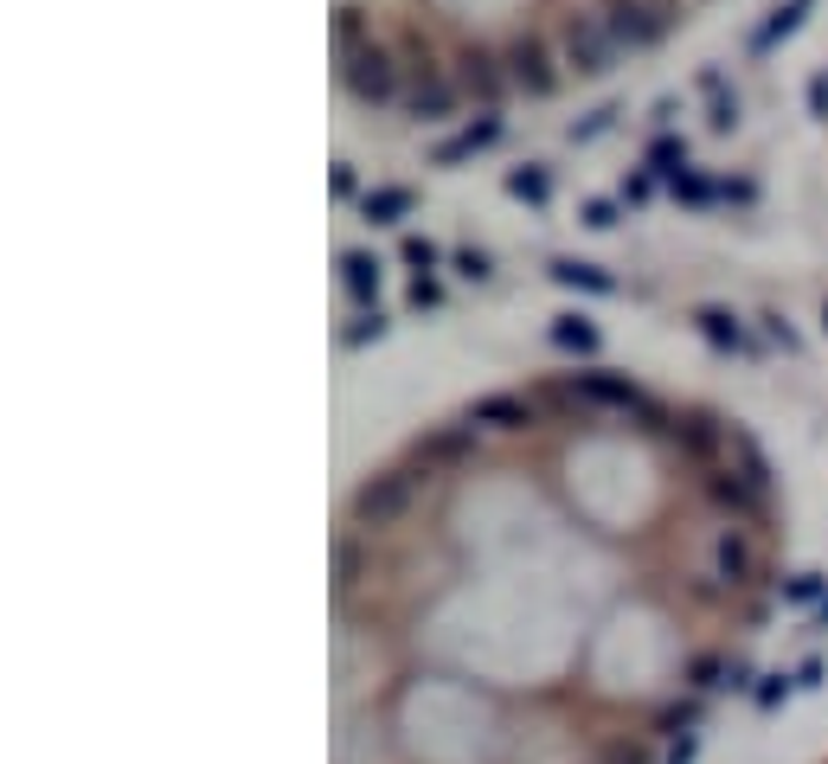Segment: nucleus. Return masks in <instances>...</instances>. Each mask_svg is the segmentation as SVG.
<instances>
[{"mask_svg": "<svg viewBox=\"0 0 828 764\" xmlns=\"http://www.w3.org/2000/svg\"><path fill=\"white\" fill-rule=\"evenodd\" d=\"M340 84H347V97L353 103H367V110H385V103H405V65H399V52L392 45H360L353 58H340Z\"/></svg>", "mask_w": 828, "mask_h": 764, "instance_id": "1", "label": "nucleus"}, {"mask_svg": "<svg viewBox=\"0 0 828 764\" xmlns=\"http://www.w3.org/2000/svg\"><path fill=\"white\" fill-rule=\"evenodd\" d=\"M675 20H680V0H603V26H610L617 45H630V52L655 45Z\"/></svg>", "mask_w": 828, "mask_h": 764, "instance_id": "2", "label": "nucleus"}, {"mask_svg": "<svg viewBox=\"0 0 828 764\" xmlns=\"http://www.w3.org/2000/svg\"><path fill=\"white\" fill-rule=\"evenodd\" d=\"M565 65L578 77H603L610 72V58H617V39H610V26H603V13H571L565 20V39H559Z\"/></svg>", "mask_w": 828, "mask_h": 764, "instance_id": "3", "label": "nucleus"}, {"mask_svg": "<svg viewBox=\"0 0 828 764\" xmlns=\"http://www.w3.org/2000/svg\"><path fill=\"white\" fill-rule=\"evenodd\" d=\"M508 77H514V90H527V97H553V84H559V58H553V45L540 33H521L508 45Z\"/></svg>", "mask_w": 828, "mask_h": 764, "instance_id": "4", "label": "nucleus"}, {"mask_svg": "<svg viewBox=\"0 0 828 764\" xmlns=\"http://www.w3.org/2000/svg\"><path fill=\"white\" fill-rule=\"evenodd\" d=\"M540 405H533L527 392H489V399H476L469 405V424H482L489 437H521V430H540Z\"/></svg>", "mask_w": 828, "mask_h": 764, "instance_id": "5", "label": "nucleus"}, {"mask_svg": "<svg viewBox=\"0 0 828 764\" xmlns=\"http://www.w3.org/2000/svg\"><path fill=\"white\" fill-rule=\"evenodd\" d=\"M508 84H514V77H508V58H494V52H482V45H462V52H456V90L476 97L482 110L501 103Z\"/></svg>", "mask_w": 828, "mask_h": 764, "instance_id": "6", "label": "nucleus"}, {"mask_svg": "<svg viewBox=\"0 0 828 764\" xmlns=\"http://www.w3.org/2000/svg\"><path fill=\"white\" fill-rule=\"evenodd\" d=\"M571 385H578V399H585L591 412H610V418H630V412H642V405H649V392H642L636 380H623V373H603V367H591V373H571Z\"/></svg>", "mask_w": 828, "mask_h": 764, "instance_id": "7", "label": "nucleus"}, {"mask_svg": "<svg viewBox=\"0 0 828 764\" xmlns=\"http://www.w3.org/2000/svg\"><path fill=\"white\" fill-rule=\"evenodd\" d=\"M456 77H444V72H405V116L412 122H450V110H456Z\"/></svg>", "mask_w": 828, "mask_h": 764, "instance_id": "8", "label": "nucleus"}, {"mask_svg": "<svg viewBox=\"0 0 828 764\" xmlns=\"http://www.w3.org/2000/svg\"><path fill=\"white\" fill-rule=\"evenodd\" d=\"M494 142H501V116L482 110L476 122H469V129H462V135H450V142L437 149V167H456V161H469L476 149H494Z\"/></svg>", "mask_w": 828, "mask_h": 764, "instance_id": "9", "label": "nucleus"}, {"mask_svg": "<svg viewBox=\"0 0 828 764\" xmlns=\"http://www.w3.org/2000/svg\"><path fill=\"white\" fill-rule=\"evenodd\" d=\"M412 212V187H373V193H360V219L367 226H399Z\"/></svg>", "mask_w": 828, "mask_h": 764, "instance_id": "10", "label": "nucleus"}, {"mask_svg": "<svg viewBox=\"0 0 828 764\" xmlns=\"http://www.w3.org/2000/svg\"><path fill=\"white\" fill-rule=\"evenodd\" d=\"M340 283H347V296L373 303L379 296V258L373 251H347V258H340Z\"/></svg>", "mask_w": 828, "mask_h": 764, "instance_id": "11", "label": "nucleus"}, {"mask_svg": "<svg viewBox=\"0 0 828 764\" xmlns=\"http://www.w3.org/2000/svg\"><path fill=\"white\" fill-rule=\"evenodd\" d=\"M553 283H565V290H585V296H610L617 290V276L598 264H578V258H565V264H553Z\"/></svg>", "mask_w": 828, "mask_h": 764, "instance_id": "12", "label": "nucleus"}, {"mask_svg": "<svg viewBox=\"0 0 828 764\" xmlns=\"http://www.w3.org/2000/svg\"><path fill=\"white\" fill-rule=\"evenodd\" d=\"M694 321H700V335H707L719 353H739V347H745V328H739V315H732V308H700Z\"/></svg>", "mask_w": 828, "mask_h": 764, "instance_id": "13", "label": "nucleus"}, {"mask_svg": "<svg viewBox=\"0 0 828 764\" xmlns=\"http://www.w3.org/2000/svg\"><path fill=\"white\" fill-rule=\"evenodd\" d=\"M360 45H373L367 13H360V7H340V13H335V58H353Z\"/></svg>", "mask_w": 828, "mask_h": 764, "instance_id": "14", "label": "nucleus"}, {"mask_svg": "<svg viewBox=\"0 0 828 764\" xmlns=\"http://www.w3.org/2000/svg\"><path fill=\"white\" fill-rule=\"evenodd\" d=\"M553 347H565V353H585V360H591V353H598V328H591L585 315H559V321H553Z\"/></svg>", "mask_w": 828, "mask_h": 764, "instance_id": "15", "label": "nucleus"}, {"mask_svg": "<svg viewBox=\"0 0 828 764\" xmlns=\"http://www.w3.org/2000/svg\"><path fill=\"white\" fill-rule=\"evenodd\" d=\"M809 7H816V0H784V7H777V13H771L764 26H758V39H752V45H758V52H764V45H777V39H784V33H796Z\"/></svg>", "mask_w": 828, "mask_h": 764, "instance_id": "16", "label": "nucleus"}, {"mask_svg": "<svg viewBox=\"0 0 828 764\" xmlns=\"http://www.w3.org/2000/svg\"><path fill=\"white\" fill-rule=\"evenodd\" d=\"M508 193H514V199H527V206H546V199H553V174H546V167H514V174H508Z\"/></svg>", "mask_w": 828, "mask_h": 764, "instance_id": "17", "label": "nucleus"}, {"mask_svg": "<svg viewBox=\"0 0 828 764\" xmlns=\"http://www.w3.org/2000/svg\"><path fill=\"white\" fill-rule=\"evenodd\" d=\"M649 174H662V181H680V174H687V142L662 135V142L649 149Z\"/></svg>", "mask_w": 828, "mask_h": 764, "instance_id": "18", "label": "nucleus"}, {"mask_svg": "<svg viewBox=\"0 0 828 764\" xmlns=\"http://www.w3.org/2000/svg\"><path fill=\"white\" fill-rule=\"evenodd\" d=\"M456 276H469V283H489V276H494V258L469 244V251H456Z\"/></svg>", "mask_w": 828, "mask_h": 764, "instance_id": "19", "label": "nucleus"}, {"mask_svg": "<svg viewBox=\"0 0 828 764\" xmlns=\"http://www.w3.org/2000/svg\"><path fill=\"white\" fill-rule=\"evenodd\" d=\"M713 181H707V174H694V167H687V174H680L675 181V199H687V206H707V199H713Z\"/></svg>", "mask_w": 828, "mask_h": 764, "instance_id": "20", "label": "nucleus"}, {"mask_svg": "<svg viewBox=\"0 0 828 764\" xmlns=\"http://www.w3.org/2000/svg\"><path fill=\"white\" fill-rule=\"evenodd\" d=\"M379 335H385V315H379V308H367V315L347 328V347H367V341H379Z\"/></svg>", "mask_w": 828, "mask_h": 764, "instance_id": "21", "label": "nucleus"}, {"mask_svg": "<svg viewBox=\"0 0 828 764\" xmlns=\"http://www.w3.org/2000/svg\"><path fill=\"white\" fill-rule=\"evenodd\" d=\"M437 258H444V251H437L431 238H405V264H412L417 276H424V270H437Z\"/></svg>", "mask_w": 828, "mask_h": 764, "instance_id": "22", "label": "nucleus"}, {"mask_svg": "<svg viewBox=\"0 0 828 764\" xmlns=\"http://www.w3.org/2000/svg\"><path fill=\"white\" fill-rule=\"evenodd\" d=\"M405 303H412L417 315H424V308H437V303H444V290H437L431 276H412V290H405Z\"/></svg>", "mask_w": 828, "mask_h": 764, "instance_id": "23", "label": "nucleus"}, {"mask_svg": "<svg viewBox=\"0 0 828 764\" xmlns=\"http://www.w3.org/2000/svg\"><path fill=\"white\" fill-rule=\"evenodd\" d=\"M617 219H623V212H617V199H585V226L610 231V226H617Z\"/></svg>", "mask_w": 828, "mask_h": 764, "instance_id": "24", "label": "nucleus"}, {"mask_svg": "<svg viewBox=\"0 0 828 764\" xmlns=\"http://www.w3.org/2000/svg\"><path fill=\"white\" fill-rule=\"evenodd\" d=\"M610 122H617V110H591L585 122H571V142H591V135H603Z\"/></svg>", "mask_w": 828, "mask_h": 764, "instance_id": "25", "label": "nucleus"}, {"mask_svg": "<svg viewBox=\"0 0 828 764\" xmlns=\"http://www.w3.org/2000/svg\"><path fill=\"white\" fill-rule=\"evenodd\" d=\"M649 193H655V174H630V181H623V199H630V206H642Z\"/></svg>", "mask_w": 828, "mask_h": 764, "instance_id": "26", "label": "nucleus"}, {"mask_svg": "<svg viewBox=\"0 0 828 764\" xmlns=\"http://www.w3.org/2000/svg\"><path fill=\"white\" fill-rule=\"evenodd\" d=\"M328 187H335V199H353L360 181H353V167H335V181H328Z\"/></svg>", "mask_w": 828, "mask_h": 764, "instance_id": "27", "label": "nucleus"}, {"mask_svg": "<svg viewBox=\"0 0 828 764\" xmlns=\"http://www.w3.org/2000/svg\"><path fill=\"white\" fill-rule=\"evenodd\" d=\"M809 110H816V116L828 122V72L816 77V84H809Z\"/></svg>", "mask_w": 828, "mask_h": 764, "instance_id": "28", "label": "nucleus"}, {"mask_svg": "<svg viewBox=\"0 0 828 764\" xmlns=\"http://www.w3.org/2000/svg\"><path fill=\"white\" fill-rule=\"evenodd\" d=\"M764 328H771V341H777V347H796V335L784 328V315H764Z\"/></svg>", "mask_w": 828, "mask_h": 764, "instance_id": "29", "label": "nucleus"}, {"mask_svg": "<svg viewBox=\"0 0 828 764\" xmlns=\"http://www.w3.org/2000/svg\"><path fill=\"white\" fill-rule=\"evenodd\" d=\"M719 193H726V199H739V206H752V181H726Z\"/></svg>", "mask_w": 828, "mask_h": 764, "instance_id": "30", "label": "nucleus"}, {"mask_svg": "<svg viewBox=\"0 0 828 764\" xmlns=\"http://www.w3.org/2000/svg\"><path fill=\"white\" fill-rule=\"evenodd\" d=\"M822 328H828V303H822Z\"/></svg>", "mask_w": 828, "mask_h": 764, "instance_id": "31", "label": "nucleus"}, {"mask_svg": "<svg viewBox=\"0 0 828 764\" xmlns=\"http://www.w3.org/2000/svg\"><path fill=\"white\" fill-rule=\"evenodd\" d=\"M822 764H828V758H822Z\"/></svg>", "mask_w": 828, "mask_h": 764, "instance_id": "32", "label": "nucleus"}]
</instances>
